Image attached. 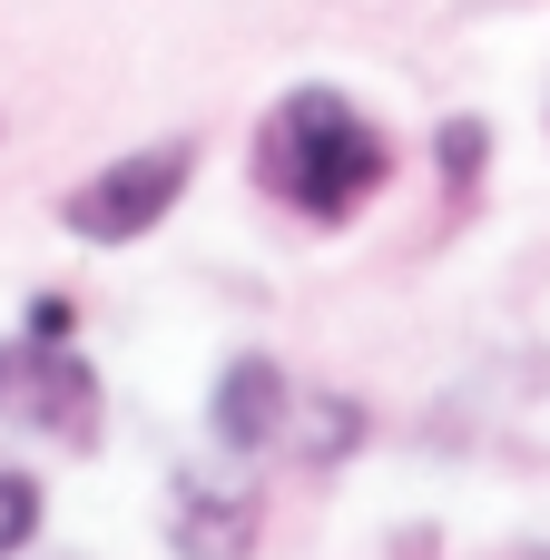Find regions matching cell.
I'll list each match as a JSON object with an SVG mask.
<instances>
[{
	"instance_id": "obj_1",
	"label": "cell",
	"mask_w": 550,
	"mask_h": 560,
	"mask_svg": "<svg viewBox=\"0 0 550 560\" xmlns=\"http://www.w3.org/2000/svg\"><path fill=\"white\" fill-rule=\"evenodd\" d=\"M246 167H256V187L285 207V217H305V226H354L374 197H384V177H394V138L344 98V89H285L266 118H256V148H246Z\"/></svg>"
},
{
	"instance_id": "obj_2",
	"label": "cell",
	"mask_w": 550,
	"mask_h": 560,
	"mask_svg": "<svg viewBox=\"0 0 550 560\" xmlns=\"http://www.w3.org/2000/svg\"><path fill=\"white\" fill-rule=\"evenodd\" d=\"M0 423H10V433H39V443H59V453H98L108 404H98L89 354L20 325V335L0 345Z\"/></svg>"
},
{
	"instance_id": "obj_3",
	"label": "cell",
	"mask_w": 550,
	"mask_h": 560,
	"mask_svg": "<svg viewBox=\"0 0 550 560\" xmlns=\"http://www.w3.org/2000/svg\"><path fill=\"white\" fill-rule=\"evenodd\" d=\"M187 177H197V138L128 148V158L89 167V177L59 197V226H69L79 246H138V236H157V217L187 197Z\"/></svg>"
},
{
	"instance_id": "obj_4",
	"label": "cell",
	"mask_w": 550,
	"mask_h": 560,
	"mask_svg": "<svg viewBox=\"0 0 550 560\" xmlns=\"http://www.w3.org/2000/svg\"><path fill=\"white\" fill-rule=\"evenodd\" d=\"M266 502L236 472H177L167 482V551L177 560H256Z\"/></svg>"
},
{
	"instance_id": "obj_5",
	"label": "cell",
	"mask_w": 550,
	"mask_h": 560,
	"mask_svg": "<svg viewBox=\"0 0 550 560\" xmlns=\"http://www.w3.org/2000/svg\"><path fill=\"white\" fill-rule=\"evenodd\" d=\"M285 423H295V384H285V364H276V354H226L217 384H207V433H217V453L256 463V453L285 443Z\"/></svg>"
},
{
	"instance_id": "obj_6",
	"label": "cell",
	"mask_w": 550,
	"mask_h": 560,
	"mask_svg": "<svg viewBox=\"0 0 550 560\" xmlns=\"http://www.w3.org/2000/svg\"><path fill=\"white\" fill-rule=\"evenodd\" d=\"M285 443H295V463L335 472V463H354V443H364V404H354V394H295Z\"/></svg>"
},
{
	"instance_id": "obj_7",
	"label": "cell",
	"mask_w": 550,
	"mask_h": 560,
	"mask_svg": "<svg viewBox=\"0 0 550 560\" xmlns=\"http://www.w3.org/2000/svg\"><path fill=\"white\" fill-rule=\"evenodd\" d=\"M433 158H443V207H463L482 187V167H492V128L482 118H443L433 128Z\"/></svg>"
},
{
	"instance_id": "obj_8",
	"label": "cell",
	"mask_w": 550,
	"mask_h": 560,
	"mask_svg": "<svg viewBox=\"0 0 550 560\" xmlns=\"http://www.w3.org/2000/svg\"><path fill=\"white\" fill-rule=\"evenodd\" d=\"M39 512H49V502H39V482L0 463V560H20L30 541H39Z\"/></svg>"
},
{
	"instance_id": "obj_9",
	"label": "cell",
	"mask_w": 550,
	"mask_h": 560,
	"mask_svg": "<svg viewBox=\"0 0 550 560\" xmlns=\"http://www.w3.org/2000/svg\"><path fill=\"white\" fill-rule=\"evenodd\" d=\"M30 335H59V345H69V335H79V305H69V295H39V305H30Z\"/></svg>"
},
{
	"instance_id": "obj_10",
	"label": "cell",
	"mask_w": 550,
	"mask_h": 560,
	"mask_svg": "<svg viewBox=\"0 0 550 560\" xmlns=\"http://www.w3.org/2000/svg\"><path fill=\"white\" fill-rule=\"evenodd\" d=\"M541 560H550V551H541Z\"/></svg>"
}]
</instances>
